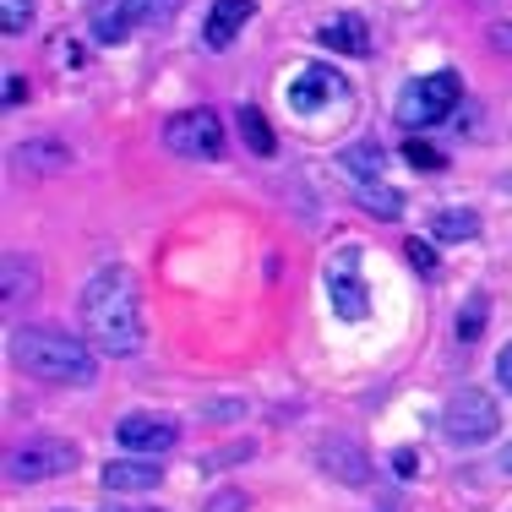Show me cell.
<instances>
[{
	"mask_svg": "<svg viewBox=\"0 0 512 512\" xmlns=\"http://www.w3.org/2000/svg\"><path fill=\"white\" fill-rule=\"evenodd\" d=\"M33 289H39V273H33L28 262H22L17 251L6 256V300H28Z\"/></svg>",
	"mask_w": 512,
	"mask_h": 512,
	"instance_id": "ac0fdd59",
	"label": "cell"
},
{
	"mask_svg": "<svg viewBox=\"0 0 512 512\" xmlns=\"http://www.w3.org/2000/svg\"><path fill=\"white\" fill-rule=\"evenodd\" d=\"M240 137H246V148L256 158H273V131H267L262 109H240Z\"/></svg>",
	"mask_w": 512,
	"mask_h": 512,
	"instance_id": "e0dca14e",
	"label": "cell"
},
{
	"mask_svg": "<svg viewBox=\"0 0 512 512\" xmlns=\"http://www.w3.org/2000/svg\"><path fill=\"white\" fill-rule=\"evenodd\" d=\"M28 22H33V0H0V33H28Z\"/></svg>",
	"mask_w": 512,
	"mask_h": 512,
	"instance_id": "7402d4cb",
	"label": "cell"
},
{
	"mask_svg": "<svg viewBox=\"0 0 512 512\" xmlns=\"http://www.w3.org/2000/svg\"><path fill=\"white\" fill-rule=\"evenodd\" d=\"M11 164L28 169V175H66L71 169V148L55 137H33V142H17L11 148Z\"/></svg>",
	"mask_w": 512,
	"mask_h": 512,
	"instance_id": "8fae6325",
	"label": "cell"
},
{
	"mask_svg": "<svg viewBox=\"0 0 512 512\" xmlns=\"http://www.w3.org/2000/svg\"><path fill=\"white\" fill-rule=\"evenodd\" d=\"M202 512H246V491H240V485H235V491H218Z\"/></svg>",
	"mask_w": 512,
	"mask_h": 512,
	"instance_id": "d4e9b609",
	"label": "cell"
},
{
	"mask_svg": "<svg viewBox=\"0 0 512 512\" xmlns=\"http://www.w3.org/2000/svg\"><path fill=\"white\" fill-rule=\"evenodd\" d=\"M126 28H131V17L126 11H93V39L99 44H126Z\"/></svg>",
	"mask_w": 512,
	"mask_h": 512,
	"instance_id": "ffe728a7",
	"label": "cell"
},
{
	"mask_svg": "<svg viewBox=\"0 0 512 512\" xmlns=\"http://www.w3.org/2000/svg\"><path fill=\"white\" fill-rule=\"evenodd\" d=\"M158 480H164V469H158L153 458H115V463L99 469L104 491H153Z\"/></svg>",
	"mask_w": 512,
	"mask_h": 512,
	"instance_id": "7c38bea8",
	"label": "cell"
},
{
	"mask_svg": "<svg viewBox=\"0 0 512 512\" xmlns=\"http://www.w3.org/2000/svg\"><path fill=\"white\" fill-rule=\"evenodd\" d=\"M404 158H409L414 169H425V175H436V169L447 164V158L436 153V148H431V142H425V137H409V142H404Z\"/></svg>",
	"mask_w": 512,
	"mask_h": 512,
	"instance_id": "cb8c5ba5",
	"label": "cell"
},
{
	"mask_svg": "<svg viewBox=\"0 0 512 512\" xmlns=\"http://www.w3.org/2000/svg\"><path fill=\"white\" fill-rule=\"evenodd\" d=\"M0 93H6V104L17 109L22 99H28V82H22V71H6V82H0Z\"/></svg>",
	"mask_w": 512,
	"mask_h": 512,
	"instance_id": "4316f807",
	"label": "cell"
},
{
	"mask_svg": "<svg viewBox=\"0 0 512 512\" xmlns=\"http://www.w3.org/2000/svg\"><path fill=\"white\" fill-rule=\"evenodd\" d=\"M344 93V82H338L333 66H306L295 82H289V104L300 109V115H316V109H327Z\"/></svg>",
	"mask_w": 512,
	"mask_h": 512,
	"instance_id": "9c48e42d",
	"label": "cell"
},
{
	"mask_svg": "<svg viewBox=\"0 0 512 512\" xmlns=\"http://www.w3.org/2000/svg\"><path fill=\"white\" fill-rule=\"evenodd\" d=\"M496 382H502V393H512V344L496 355Z\"/></svg>",
	"mask_w": 512,
	"mask_h": 512,
	"instance_id": "f546056e",
	"label": "cell"
},
{
	"mask_svg": "<svg viewBox=\"0 0 512 512\" xmlns=\"http://www.w3.org/2000/svg\"><path fill=\"white\" fill-rule=\"evenodd\" d=\"M120 11H126L131 22H164L169 11H175V0H120Z\"/></svg>",
	"mask_w": 512,
	"mask_h": 512,
	"instance_id": "603a6c76",
	"label": "cell"
},
{
	"mask_svg": "<svg viewBox=\"0 0 512 512\" xmlns=\"http://www.w3.org/2000/svg\"><path fill=\"white\" fill-rule=\"evenodd\" d=\"M115 436H120L126 453L153 458V453H169V447L180 442V425L169 420V414H126V420L115 425Z\"/></svg>",
	"mask_w": 512,
	"mask_h": 512,
	"instance_id": "52a82bcc",
	"label": "cell"
},
{
	"mask_svg": "<svg viewBox=\"0 0 512 512\" xmlns=\"http://www.w3.org/2000/svg\"><path fill=\"white\" fill-rule=\"evenodd\" d=\"M327 295H333V311L344 316V322H360V316L371 311V300H365V289L355 278V246H344L338 262L327 267Z\"/></svg>",
	"mask_w": 512,
	"mask_h": 512,
	"instance_id": "ba28073f",
	"label": "cell"
},
{
	"mask_svg": "<svg viewBox=\"0 0 512 512\" xmlns=\"http://www.w3.org/2000/svg\"><path fill=\"white\" fill-rule=\"evenodd\" d=\"M458 99H463L458 71H431V77H414L409 88L398 93V120H404L409 131H425V126L453 115Z\"/></svg>",
	"mask_w": 512,
	"mask_h": 512,
	"instance_id": "3957f363",
	"label": "cell"
},
{
	"mask_svg": "<svg viewBox=\"0 0 512 512\" xmlns=\"http://www.w3.org/2000/svg\"><path fill=\"white\" fill-rule=\"evenodd\" d=\"M115 512H164V507H115Z\"/></svg>",
	"mask_w": 512,
	"mask_h": 512,
	"instance_id": "d6a6232c",
	"label": "cell"
},
{
	"mask_svg": "<svg viewBox=\"0 0 512 512\" xmlns=\"http://www.w3.org/2000/svg\"><path fill=\"white\" fill-rule=\"evenodd\" d=\"M431 235L436 240H474L480 235V213H469V207H442V213L431 218Z\"/></svg>",
	"mask_w": 512,
	"mask_h": 512,
	"instance_id": "2e32d148",
	"label": "cell"
},
{
	"mask_svg": "<svg viewBox=\"0 0 512 512\" xmlns=\"http://www.w3.org/2000/svg\"><path fill=\"white\" fill-rule=\"evenodd\" d=\"M164 148L175 158H197V164H213L224 158V120L213 109H186V115L164 120Z\"/></svg>",
	"mask_w": 512,
	"mask_h": 512,
	"instance_id": "5b68a950",
	"label": "cell"
},
{
	"mask_svg": "<svg viewBox=\"0 0 512 512\" xmlns=\"http://www.w3.org/2000/svg\"><path fill=\"white\" fill-rule=\"evenodd\" d=\"M316 39H322L327 50H338V55H371V28H365V17H355V11L327 17L322 28H316Z\"/></svg>",
	"mask_w": 512,
	"mask_h": 512,
	"instance_id": "4fadbf2b",
	"label": "cell"
},
{
	"mask_svg": "<svg viewBox=\"0 0 512 512\" xmlns=\"http://www.w3.org/2000/svg\"><path fill=\"white\" fill-rule=\"evenodd\" d=\"M393 474H398V480H414V474H420V453L398 447V453H393Z\"/></svg>",
	"mask_w": 512,
	"mask_h": 512,
	"instance_id": "484cf974",
	"label": "cell"
},
{
	"mask_svg": "<svg viewBox=\"0 0 512 512\" xmlns=\"http://www.w3.org/2000/svg\"><path fill=\"white\" fill-rule=\"evenodd\" d=\"M404 251H409V262L420 267V273H436V256H431V246H425V240H409Z\"/></svg>",
	"mask_w": 512,
	"mask_h": 512,
	"instance_id": "f1b7e54d",
	"label": "cell"
},
{
	"mask_svg": "<svg viewBox=\"0 0 512 512\" xmlns=\"http://www.w3.org/2000/svg\"><path fill=\"white\" fill-rule=\"evenodd\" d=\"M360 202H365V213H376V218H398V213H404V197H398L393 186H382V180H376V186H360Z\"/></svg>",
	"mask_w": 512,
	"mask_h": 512,
	"instance_id": "d6986e66",
	"label": "cell"
},
{
	"mask_svg": "<svg viewBox=\"0 0 512 512\" xmlns=\"http://www.w3.org/2000/svg\"><path fill=\"white\" fill-rule=\"evenodd\" d=\"M71 463H77V447L60 442V436H39V442H22L6 453V480L39 485V480H55V474H71Z\"/></svg>",
	"mask_w": 512,
	"mask_h": 512,
	"instance_id": "8992f818",
	"label": "cell"
},
{
	"mask_svg": "<svg viewBox=\"0 0 512 512\" xmlns=\"http://www.w3.org/2000/svg\"><path fill=\"white\" fill-rule=\"evenodd\" d=\"M316 463H322L333 480H344V485H365V458L349 442H322L316 447Z\"/></svg>",
	"mask_w": 512,
	"mask_h": 512,
	"instance_id": "5bb4252c",
	"label": "cell"
},
{
	"mask_svg": "<svg viewBox=\"0 0 512 512\" xmlns=\"http://www.w3.org/2000/svg\"><path fill=\"white\" fill-rule=\"evenodd\" d=\"M338 164H344V175L355 180V186H376V180H382V148H376V142H349V148L338 153Z\"/></svg>",
	"mask_w": 512,
	"mask_h": 512,
	"instance_id": "9a60e30c",
	"label": "cell"
},
{
	"mask_svg": "<svg viewBox=\"0 0 512 512\" xmlns=\"http://www.w3.org/2000/svg\"><path fill=\"white\" fill-rule=\"evenodd\" d=\"M11 360L28 376L55 382V387H88L93 371H99L93 349L82 338L60 333V327H22V333H11Z\"/></svg>",
	"mask_w": 512,
	"mask_h": 512,
	"instance_id": "7a4b0ae2",
	"label": "cell"
},
{
	"mask_svg": "<svg viewBox=\"0 0 512 512\" xmlns=\"http://www.w3.org/2000/svg\"><path fill=\"white\" fill-rule=\"evenodd\" d=\"M491 50H496V55H512V17L491 22Z\"/></svg>",
	"mask_w": 512,
	"mask_h": 512,
	"instance_id": "83f0119b",
	"label": "cell"
},
{
	"mask_svg": "<svg viewBox=\"0 0 512 512\" xmlns=\"http://www.w3.org/2000/svg\"><path fill=\"white\" fill-rule=\"evenodd\" d=\"M480 327H485V295H469V306H463L458 322H453L458 344H474V338H480Z\"/></svg>",
	"mask_w": 512,
	"mask_h": 512,
	"instance_id": "44dd1931",
	"label": "cell"
},
{
	"mask_svg": "<svg viewBox=\"0 0 512 512\" xmlns=\"http://www.w3.org/2000/svg\"><path fill=\"white\" fill-rule=\"evenodd\" d=\"M496 469H502V474H512V436L502 442V458H496Z\"/></svg>",
	"mask_w": 512,
	"mask_h": 512,
	"instance_id": "1f68e13d",
	"label": "cell"
},
{
	"mask_svg": "<svg viewBox=\"0 0 512 512\" xmlns=\"http://www.w3.org/2000/svg\"><path fill=\"white\" fill-rule=\"evenodd\" d=\"M251 17H256V0H213V11H207V22H202L207 50H229Z\"/></svg>",
	"mask_w": 512,
	"mask_h": 512,
	"instance_id": "30bf717a",
	"label": "cell"
},
{
	"mask_svg": "<svg viewBox=\"0 0 512 512\" xmlns=\"http://www.w3.org/2000/svg\"><path fill=\"white\" fill-rule=\"evenodd\" d=\"M55 55L66 60V66H77V60H82V50H77V44H55Z\"/></svg>",
	"mask_w": 512,
	"mask_h": 512,
	"instance_id": "4dcf8cb0",
	"label": "cell"
},
{
	"mask_svg": "<svg viewBox=\"0 0 512 512\" xmlns=\"http://www.w3.org/2000/svg\"><path fill=\"white\" fill-rule=\"evenodd\" d=\"M82 311V333H88V344L99 349L109 360H126L142 349V338H148V327H142V295H137V278L126 273V267H104V273L88 278V289H82L77 300Z\"/></svg>",
	"mask_w": 512,
	"mask_h": 512,
	"instance_id": "6da1fadb",
	"label": "cell"
},
{
	"mask_svg": "<svg viewBox=\"0 0 512 512\" xmlns=\"http://www.w3.org/2000/svg\"><path fill=\"white\" fill-rule=\"evenodd\" d=\"M502 431V409H496L491 393H480V387H463V393L447 398L442 409V436L453 447H480L491 442V436Z\"/></svg>",
	"mask_w": 512,
	"mask_h": 512,
	"instance_id": "277c9868",
	"label": "cell"
}]
</instances>
